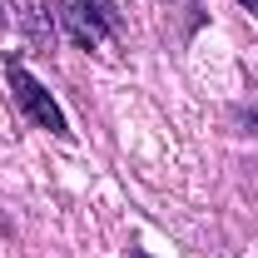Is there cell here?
Here are the masks:
<instances>
[{
    "mask_svg": "<svg viewBox=\"0 0 258 258\" xmlns=\"http://www.w3.org/2000/svg\"><path fill=\"white\" fill-rule=\"evenodd\" d=\"M5 80H10V95H15V104L25 109V119H30V124L50 129L55 139H70V119H64V109L55 104V95L35 80L30 70H25L20 55H5Z\"/></svg>",
    "mask_w": 258,
    "mask_h": 258,
    "instance_id": "1",
    "label": "cell"
},
{
    "mask_svg": "<svg viewBox=\"0 0 258 258\" xmlns=\"http://www.w3.org/2000/svg\"><path fill=\"white\" fill-rule=\"evenodd\" d=\"M10 5V25L35 40L40 50H50L55 45V5H45V0H5Z\"/></svg>",
    "mask_w": 258,
    "mask_h": 258,
    "instance_id": "2",
    "label": "cell"
},
{
    "mask_svg": "<svg viewBox=\"0 0 258 258\" xmlns=\"http://www.w3.org/2000/svg\"><path fill=\"white\" fill-rule=\"evenodd\" d=\"M55 15H60V25H64L70 35H75L80 45H99V40H109V35L99 30V25L90 20V15H85V10H80V5H75V0H64V5L55 10Z\"/></svg>",
    "mask_w": 258,
    "mask_h": 258,
    "instance_id": "3",
    "label": "cell"
},
{
    "mask_svg": "<svg viewBox=\"0 0 258 258\" xmlns=\"http://www.w3.org/2000/svg\"><path fill=\"white\" fill-rule=\"evenodd\" d=\"M75 5H80L104 35H119V10H114V0H75Z\"/></svg>",
    "mask_w": 258,
    "mask_h": 258,
    "instance_id": "4",
    "label": "cell"
},
{
    "mask_svg": "<svg viewBox=\"0 0 258 258\" xmlns=\"http://www.w3.org/2000/svg\"><path fill=\"white\" fill-rule=\"evenodd\" d=\"M238 5H248V10H253V15H258V0H238Z\"/></svg>",
    "mask_w": 258,
    "mask_h": 258,
    "instance_id": "5",
    "label": "cell"
},
{
    "mask_svg": "<svg viewBox=\"0 0 258 258\" xmlns=\"http://www.w3.org/2000/svg\"><path fill=\"white\" fill-rule=\"evenodd\" d=\"M134 258H149V253H134Z\"/></svg>",
    "mask_w": 258,
    "mask_h": 258,
    "instance_id": "6",
    "label": "cell"
}]
</instances>
